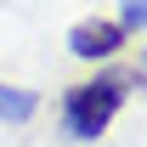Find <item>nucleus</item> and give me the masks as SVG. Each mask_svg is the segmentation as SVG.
<instances>
[{"label": "nucleus", "instance_id": "f257e3e1", "mask_svg": "<svg viewBox=\"0 0 147 147\" xmlns=\"http://www.w3.org/2000/svg\"><path fill=\"white\" fill-rule=\"evenodd\" d=\"M125 96H130L125 74H102V79L68 85V91H62V130H68V142H96V136L119 119Z\"/></svg>", "mask_w": 147, "mask_h": 147}, {"label": "nucleus", "instance_id": "f03ea898", "mask_svg": "<svg viewBox=\"0 0 147 147\" xmlns=\"http://www.w3.org/2000/svg\"><path fill=\"white\" fill-rule=\"evenodd\" d=\"M125 40H130V34H125L113 17H85V23L68 28V51L79 57V62H102V57H113Z\"/></svg>", "mask_w": 147, "mask_h": 147}, {"label": "nucleus", "instance_id": "7ed1b4c3", "mask_svg": "<svg viewBox=\"0 0 147 147\" xmlns=\"http://www.w3.org/2000/svg\"><path fill=\"white\" fill-rule=\"evenodd\" d=\"M40 113V91H23V85H0V125H28Z\"/></svg>", "mask_w": 147, "mask_h": 147}, {"label": "nucleus", "instance_id": "20e7f679", "mask_svg": "<svg viewBox=\"0 0 147 147\" xmlns=\"http://www.w3.org/2000/svg\"><path fill=\"white\" fill-rule=\"evenodd\" d=\"M119 28H125V34L147 28V0H119Z\"/></svg>", "mask_w": 147, "mask_h": 147}, {"label": "nucleus", "instance_id": "39448f33", "mask_svg": "<svg viewBox=\"0 0 147 147\" xmlns=\"http://www.w3.org/2000/svg\"><path fill=\"white\" fill-rule=\"evenodd\" d=\"M136 79H142V91H147V51H142V68H136Z\"/></svg>", "mask_w": 147, "mask_h": 147}]
</instances>
